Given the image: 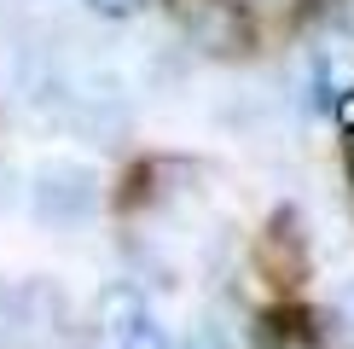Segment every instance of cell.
I'll return each mask as SVG.
<instances>
[{"instance_id": "cell-1", "label": "cell", "mask_w": 354, "mask_h": 349, "mask_svg": "<svg viewBox=\"0 0 354 349\" xmlns=\"http://www.w3.org/2000/svg\"><path fill=\"white\" fill-rule=\"evenodd\" d=\"M29 210L47 227H82L87 215L99 210V174L87 163H70V157H53L29 174Z\"/></svg>"}, {"instance_id": "cell-2", "label": "cell", "mask_w": 354, "mask_h": 349, "mask_svg": "<svg viewBox=\"0 0 354 349\" xmlns=\"http://www.w3.org/2000/svg\"><path fill=\"white\" fill-rule=\"evenodd\" d=\"M64 326V297L53 280L0 285V343L6 349H47Z\"/></svg>"}, {"instance_id": "cell-3", "label": "cell", "mask_w": 354, "mask_h": 349, "mask_svg": "<svg viewBox=\"0 0 354 349\" xmlns=\"http://www.w3.org/2000/svg\"><path fill=\"white\" fill-rule=\"evenodd\" d=\"M174 29L186 35V47L203 58H244L250 53V6L244 0H169Z\"/></svg>"}, {"instance_id": "cell-4", "label": "cell", "mask_w": 354, "mask_h": 349, "mask_svg": "<svg viewBox=\"0 0 354 349\" xmlns=\"http://www.w3.org/2000/svg\"><path fill=\"white\" fill-rule=\"evenodd\" d=\"M256 262L268 274V285L279 291H297L308 280V233L297 227V215H273L256 239Z\"/></svg>"}, {"instance_id": "cell-5", "label": "cell", "mask_w": 354, "mask_h": 349, "mask_svg": "<svg viewBox=\"0 0 354 349\" xmlns=\"http://www.w3.org/2000/svg\"><path fill=\"white\" fill-rule=\"evenodd\" d=\"M256 349H326L308 314H268L256 326Z\"/></svg>"}, {"instance_id": "cell-6", "label": "cell", "mask_w": 354, "mask_h": 349, "mask_svg": "<svg viewBox=\"0 0 354 349\" xmlns=\"http://www.w3.org/2000/svg\"><path fill=\"white\" fill-rule=\"evenodd\" d=\"M134 320H145V297H140V285H128V280H116V285H105L99 291V326L111 332H128Z\"/></svg>"}, {"instance_id": "cell-7", "label": "cell", "mask_w": 354, "mask_h": 349, "mask_svg": "<svg viewBox=\"0 0 354 349\" xmlns=\"http://www.w3.org/2000/svg\"><path fill=\"white\" fill-rule=\"evenodd\" d=\"M116 349H174V343L157 320H134L128 332H116Z\"/></svg>"}, {"instance_id": "cell-8", "label": "cell", "mask_w": 354, "mask_h": 349, "mask_svg": "<svg viewBox=\"0 0 354 349\" xmlns=\"http://www.w3.org/2000/svg\"><path fill=\"white\" fill-rule=\"evenodd\" d=\"M87 12H99V18H134L145 0H82Z\"/></svg>"}, {"instance_id": "cell-9", "label": "cell", "mask_w": 354, "mask_h": 349, "mask_svg": "<svg viewBox=\"0 0 354 349\" xmlns=\"http://www.w3.org/2000/svg\"><path fill=\"white\" fill-rule=\"evenodd\" d=\"M331 24H337V29H343V35L354 41V0H337V6H331Z\"/></svg>"}, {"instance_id": "cell-10", "label": "cell", "mask_w": 354, "mask_h": 349, "mask_svg": "<svg viewBox=\"0 0 354 349\" xmlns=\"http://www.w3.org/2000/svg\"><path fill=\"white\" fill-rule=\"evenodd\" d=\"M337 320H343V326L354 332V280H348L343 291H337Z\"/></svg>"}, {"instance_id": "cell-11", "label": "cell", "mask_w": 354, "mask_h": 349, "mask_svg": "<svg viewBox=\"0 0 354 349\" xmlns=\"http://www.w3.org/2000/svg\"><path fill=\"white\" fill-rule=\"evenodd\" d=\"M0 198H6V186H0Z\"/></svg>"}, {"instance_id": "cell-12", "label": "cell", "mask_w": 354, "mask_h": 349, "mask_svg": "<svg viewBox=\"0 0 354 349\" xmlns=\"http://www.w3.org/2000/svg\"><path fill=\"white\" fill-rule=\"evenodd\" d=\"M348 163H354V152H348Z\"/></svg>"}]
</instances>
